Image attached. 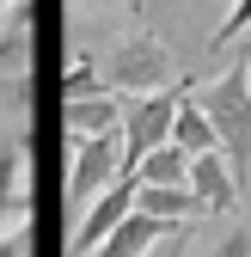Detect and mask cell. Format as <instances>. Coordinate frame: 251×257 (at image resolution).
I'll use <instances>...</instances> for the list:
<instances>
[{
    "mask_svg": "<svg viewBox=\"0 0 251 257\" xmlns=\"http://www.w3.org/2000/svg\"><path fill=\"white\" fill-rule=\"evenodd\" d=\"M13 7H19V0H0V19H7V13H13Z\"/></svg>",
    "mask_w": 251,
    "mask_h": 257,
    "instance_id": "obj_19",
    "label": "cell"
},
{
    "mask_svg": "<svg viewBox=\"0 0 251 257\" xmlns=\"http://www.w3.org/2000/svg\"><path fill=\"white\" fill-rule=\"evenodd\" d=\"M202 110L214 122V135H221V153L227 166L239 172V184L251 178V86H245V68H227L221 80H208L202 92Z\"/></svg>",
    "mask_w": 251,
    "mask_h": 257,
    "instance_id": "obj_1",
    "label": "cell"
},
{
    "mask_svg": "<svg viewBox=\"0 0 251 257\" xmlns=\"http://www.w3.org/2000/svg\"><path fill=\"white\" fill-rule=\"evenodd\" d=\"M135 208H141L147 220H160V227H190V220L202 214V202H196V190H190V184H184V190L141 184V190H135Z\"/></svg>",
    "mask_w": 251,
    "mask_h": 257,
    "instance_id": "obj_9",
    "label": "cell"
},
{
    "mask_svg": "<svg viewBox=\"0 0 251 257\" xmlns=\"http://www.w3.org/2000/svg\"><path fill=\"white\" fill-rule=\"evenodd\" d=\"M166 233H178V227H160V220H147V214L135 208V214L122 220V227H116L98 251H92V257H153V251L166 245Z\"/></svg>",
    "mask_w": 251,
    "mask_h": 257,
    "instance_id": "obj_8",
    "label": "cell"
},
{
    "mask_svg": "<svg viewBox=\"0 0 251 257\" xmlns=\"http://www.w3.org/2000/svg\"><path fill=\"white\" fill-rule=\"evenodd\" d=\"M190 166H196V159L184 153V147H153V153H141V166H135V184L184 190V184H190Z\"/></svg>",
    "mask_w": 251,
    "mask_h": 257,
    "instance_id": "obj_12",
    "label": "cell"
},
{
    "mask_svg": "<svg viewBox=\"0 0 251 257\" xmlns=\"http://www.w3.org/2000/svg\"><path fill=\"white\" fill-rule=\"evenodd\" d=\"M147 13H153V0H129V19L135 25H147Z\"/></svg>",
    "mask_w": 251,
    "mask_h": 257,
    "instance_id": "obj_18",
    "label": "cell"
},
{
    "mask_svg": "<svg viewBox=\"0 0 251 257\" xmlns=\"http://www.w3.org/2000/svg\"><path fill=\"white\" fill-rule=\"evenodd\" d=\"M0 110H13V116L31 110V74H7L0 80Z\"/></svg>",
    "mask_w": 251,
    "mask_h": 257,
    "instance_id": "obj_15",
    "label": "cell"
},
{
    "mask_svg": "<svg viewBox=\"0 0 251 257\" xmlns=\"http://www.w3.org/2000/svg\"><path fill=\"white\" fill-rule=\"evenodd\" d=\"M172 147H184L190 159H202V153H221V135H214V122H208L202 98H178V122H172Z\"/></svg>",
    "mask_w": 251,
    "mask_h": 257,
    "instance_id": "obj_10",
    "label": "cell"
},
{
    "mask_svg": "<svg viewBox=\"0 0 251 257\" xmlns=\"http://www.w3.org/2000/svg\"><path fill=\"white\" fill-rule=\"evenodd\" d=\"M37 19H31V7L19 0V7L0 19V80L7 74H31V61H37Z\"/></svg>",
    "mask_w": 251,
    "mask_h": 257,
    "instance_id": "obj_7",
    "label": "cell"
},
{
    "mask_svg": "<svg viewBox=\"0 0 251 257\" xmlns=\"http://www.w3.org/2000/svg\"><path fill=\"white\" fill-rule=\"evenodd\" d=\"M98 92H110L104 86V68L92 61V49H68V61H61V104L68 98H98Z\"/></svg>",
    "mask_w": 251,
    "mask_h": 257,
    "instance_id": "obj_13",
    "label": "cell"
},
{
    "mask_svg": "<svg viewBox=\"0 0 251 257\" xmlns=\"http://www.w3.org/2000/svg\"><path fill=\"white\" fill-rule=\"evenodd\" d=\"M61 128L80 135V141L116 135V128H122V104L110 98V92H98V98H68V104H61Z\"/></svg>",
    "mask_w": 251,
    "mask_h": 257,
    "instance_id": "obj_6",
    "label": "cell"
},
{
    "mask_svg": "<svg viewBox=\"0 0 251 257\" xmlns=\"http://www.w3.org/2000/svg\"><path fill=\"white\" fill-rule=\"evenodd\" d=\"M0 202L31 214V141H7L0 147Z\"/></svg>",
    "mask_w": 251,
    "mask_h": 257,
    "instance_id": "obj_11",
    "label": "cell"
},
{
    "mask_svg": "<svg viewBox=\"0 0 251 257\" xmlns=\"http://www.w3.org/2000/svg\"><path fill=\"white\" fill-rule=\"evenodd\" d=\"M245 86H251V61H245Z\"/></svg>",
    "mask_w": 251,
    "mask_h": 257,
    "instance_id": "obj_20",
    "label": "cell"
},
{
    "mask_svg": "<svg viewBox=\"0 0 251 257\" xmlns=\"http://www.w3.org/2000/svg\"><path fill=\"white\" fill-rule=\"evenodd\" d=\"M104 86L110 92H172V49L153 37L147 25H135L110 55H104Z\"/></svg>",
    "mask_w": 251,
    "mask_h": 257,
    "instance_id": "obj_2",
    "label": "cell"
},
{
    "mask_svg": "<svg viewBox=\"0 0 251 257\" xmlns=\"http://www.w3.org/2000/svg\"><path fill=\"white\" fill-rule=\"evenodd\" d=\"M135 190H141L135 178H116V184L104 190V196L86 208V220H80V227L68 233V257H92V251H98V245H104V239L122 227V220L135 214Z\"/></svg>",
    "mask_w": 251,
    "mask_h": 257,
    "instance_id": "obj_3",
    "label": "cell"
},
{
    "mask_svg": "<svg viewBox=\"0 0 251 257\" xmlns=\"http://www.w3.org/2000/svg\"><path fill=\"white\" fill-rule=\"evenodd\" d=\"M208 257H251V227H245V220H239V227H227L221 239L208 245Z\"/></svg>",
    "mask_w": 251,
    "mask_h": 257,
    "instance_id": "obj_16",
    "label": "cell"
},
{
    "mask_svg": "<svg viewBox=\"0 0 251 257\" xmlns=\"http://www.w3.org/2000/svg\"><path fill=\"white\" fill-rule=\"evenodd\" d=\"M178 98L184 92H147V98L122 116V141H129L135 153V166H141V153L153 147H172V122H178Z\"/></svg>",
    "mask_w": 251,
    "mask_h": 257,
    "instance_id": "obj_4",
    "label": "cell"
},
{
    "mask_svg": "<svg viewBox=\"0 0 251 257\" xmlns=\"http://www.w3.org/2000/svg\"><path fill=\"white\" fill-rule=\"evenodd\" d=\"M190 190H196V202H202V214H233L239 208V172L227 166V153H202L196 159V166H190Z\"/></svg>",
    "mask_w": 251,
    "mask_h": 257,
    "instance_id": "obj_5",
    "label": "cell"
},
{
    "mask_svg": "<svg viewBox=\"0 0 251 257\" xmlns=\"http://www.w3.org/2000/svg\"><path fill=\"white\" fill-rule=\"evenodd\" d=\"M184 245H190V227H178V233H166V245L153 251V257H184Z\"/></svg>",
    "mask_w": 251,
    "mask_h": 257,
    "instance_id": "obj_17",
    "label": "cell"
},
{
    "mask_svg": "<svg viewBox=\"0 0 251 257\" xmlns=\"http://www.w3.org/2000/svg\"><path fill=\"white\" fill-rule=\"evenodd\" d=\"M239 31H251V0H233V13L214 25V37H208V49H227V37H239Z\"/></svg>",
    "mask_w": 251,
    "mask_h": 257,
    "instance_id": "obj_14",
    "label": "cell"
}]
</instances>
